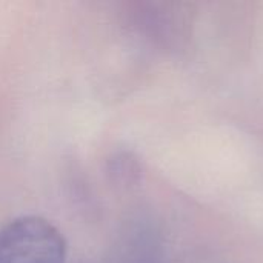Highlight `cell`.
Here are the masks:
<instances>
[{
  "mask_svg": "<svg viewBox=\"0 0 263 263\" xmlns=\"http://www.w3.org/2000/svg\"><path fill=\"white\" fill-rule=\"evenodd\" d=\"M65 262V237L46 219L25 216L0 228V263Z\"/></svg>",
  "mask_w": 263,
  "mask_h": 263,
  "instance_id": "1",
  "label": "cell"
}]
</instances>
